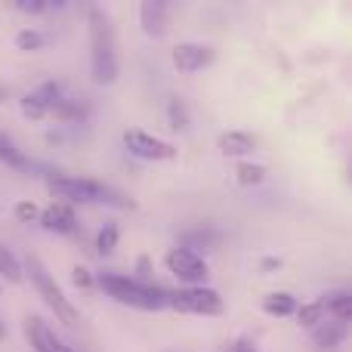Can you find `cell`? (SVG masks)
I'll return each instance as SVG.
<instances>
[{
	"label": "cell",
	"instance_id": "ffe728a7",
	"mask_svg": "<svg viewBox=\"0 0 352 352\" xmlns=\"http://www.w3.org/2000/svg\"><path fill=\"white\" fill-rule=\"evenodd\" d=\"M118 238H121L118 226L115 223H105L102 229H99V235H96V250H99V254H111V250L118 248Z\"/></svg>",
	"mask_w": 352,
	"mask_h": 352
},
{
	"label": "cell",
	"instance_id": "484cf974",
	"mask_svg": "<svg viewBox=\"0 0 352 352\" xmlns=\"http://www.w3.org/2000/svg\"><path fill=\"white\" fill-rule=\"evenodd\" d=\"M186 241L188 244H201V248H213V244H217V235H213V232H188Z\"/></svg>",
	"mask_w": 352,
	"mask_h": 352
},
{
	"label": "cell",
	"instance_id": "603a6c76",
	"mask_svg": "<svg viewBox=\"0 0 352 352\" xmlns=\"http://www.w3.org/2000/svg\"><path fill=\"white\" fill-rule=\"evenodd\" d=\"M16 47L22 50V53H34V50H41V47H43L41 31H34V28L19 31V34H16Z\"/></svg>",
	"mask_w": 352,
	"mask_h": 352
},
{
	"label": "cell",
	"instance_id": "4dcf8cb0",
	"mask_svg": "<svg viewBox=\"0 0 352 352\" xmlns=\"http://www.w3.org/2000/svg\"><path fill=\"white\" fill-rule=\"evenodd\" d=\"M3 337H6V328H3V322H0V340H3Z\"/></svg>",
	"mask_w": 352,
	"mask_h": 352
},
{
	"label": "cell",
	"instance_id": "d6a6232c",
	"mask_svg": "<svg viewBox=\"0 0 352 352\" xmlns=\"http://www.w3.org/2000/svg\"><path fill=\"white\" fill-rule=\"evenodd\" d=\"M87 6H96V0H87Z\"/></svg>",
	"mask_w": 352,
	"mask_h": 352
},
{
	"label": "cell",
	"instance_id": "4fadbf2b",
	"mask_svg": "<svg viewBox=\"0 0 352 352\" xmlns=\"http://www.w3.org/2000/svg\"><path fill=\"white\" fill-rule=\"evenodd\" d=\"M219 152L226 155V158H241V155L254 152L256 148V140L250 133H244V130H232V133H223L219 136Z\"/></svg>",
	"mask_w": 352,
	"mask_h": 352
},
{
	"label": "cell",
	"instance_id": "83f0119b",
	"mask_svg": "<svg viewBox=\"0 0 352 352\" xmlns=\"http://www.w3.org/2000/svg\"><path fill=\"white\" fill-rule=\"evenodd\" d=\"M74 285L84 287V291H93V278H90V272L78 266V269H74Z\"/></svg>",
	"mask_w": 352,
	"mask_h": 352
},
{
	"label": "cell",
	"instance_id": "7402d4cb",
	"mask_svg": "<svg viewBox=\"0 0 352 352\" xmlns=\"http://www.w3.org/2000/svg\"><path fill=\"white\" fill-rule=\"evenodd\" d=\"M235 176H238V182H241V186H260V182L266 179V167H260V164H241L235 170Z\"/></svg>",
	"mask_w": 352,
	"mask_h": 352
},
{
	"label": "cell",
	"instance_id": "ba28073f",
	"mask_svg": "<svg viewBox=\"0 0 352 352\" xmlns=\"http://www.w3.org/2000/svg\"><path fill=\"white\" fill-rule=\"evenodd\" d=\"M173 16V0H140V25L148 37H164Z\"/></svg>",
	"mask_w": 352,
	"mask_h": 352
},
{
	"label": "cell",
	"instance_id": "5b68a950",
	"mask_svg": "<svg viewBox=\"0 0 352 352\" xmlns=\"http://www.w3.org/2000/svg\"><path fill=\"white\" fill-rule=\"evenodd\" d=\"M167 306H173L176 312H188V316H219L223 312V297L213 287L192 285L167 294Z\"/></svg>",
	"mask_w": 352,
	"mask_h": 352
},
{
	"label": "cell",
	"instance_id": "30bf717a",
	"mask_svg": "<svg viewBox=\"0 0 352 352\" xmlns=\"http://www.w3.org/2000/svg\"><path fill=\"white\" fill-rule=\"evenodd\" d=\"M25 337H28V343H31L34 352H74V349H68L65 343L53 334V328L37 316L25 318Z\"/></svg>",
	"mask_w": 352,
	"mask_h": 352
},
{
	"label": "cell",
	"instance_id": "cb8c5ba5",
	"mask_svg": "<svg viewBox=\"0 0 352 352\" xmlns=\"http://www.w3.org/2000/svg\"><path fill=\"white\" fill-rule=\"evenodd\" d=\"M170 124H173V130L188 127V111H186V105H182L179 99H173L170 102Z\"/></svg>",
	"mask_w": 352,
	"mask_h": 352
},
{
	"label": "cell",
	"instance_id": "44dd1931",
	"mask_svg": "<svg viewBox=\"0 0 352 352\" xmlns=\"http://www.w3.org/2000/svg\"><path fill=\"white\" fill-rule=\"evenodd\" d=\"M0 275H6L10 281H22V266L12 256V250H6L3 244H0Z\"/></svg>",
	"mask_w": 352,
	"mask_h": 352
},
{
	"label": "cell",
	"instance_id": "e0dca14e",
	"mask_svg": "<svg viewBox=\"0 0 352 352\" xmlns=\"http://www.w3.org/2000/svg\"><path fill=\"white\" fill-rule=\"evenodd\" d=\"M0 161H3L6 167H12V170H19V173H31V170H37L34 161H28L16 146H10L6 140H0Z\"/></svg>",
	"mask_w": 352,
	"mask_h": 352
},
{
	"label": "cell",
	"instance_id": "7c38bea8",
	"mask_svg": "<svg viewBox=\"0 0 352 352\" xmlns=\"http://www.w3.org/2000/svg\"><path fill=\"white\" fill-rule=\"evenodd\" d=\"M41 223H43V229L56 232V235H74V232H78L74 210H72V204H65V201H53V204L41 213Z\"/></svg>",
	"mask_w": 352,
	"mask_h": 352
},
{
	"label": "cell",
	"instance_id": "9c48e42d",
	"mask_svg": "<svg viewBox=\"0 0 352 352\" xmlns=\"http://www.w3.org/2000/svg\"><path fill=\"white\" fill-rule=\"evenodd\" d=\"M62 99V84H56V80H47L43 87H37L34 93H28V96H22V115L28 118V121H41V118L50 115V109H53V102H59Z\"/></svg>",
	"mask_w": 352,
	"mask_h": 352
},
{
	"label": "cell",
	"instance_id": "52a82bcc",
	"mask_svg": "<svg viewBox=\"0 0 352 352\" xmlns=\"http://www.w3.org/2000/svg\"><path fill=\"white\" fill-rule=\"evenodd\" d=\"M164 263H167V269H170L176 278H179V281H188V285H201V281L207 278V263L201 260L195 250H188V248H173V250H167Z\"/></svg>",
	"mask_w": 352,
	"mask_h": 352
},
{
	"label": "cell",
	"instance_id": "9a60e30c",
	"mask_svg": "<svg viewBox=\"0 0 352 352\" xmlns=\"http://www.w3.org/2000/svg\"><path fill=\"white\" fill-rule=\"evenodd\" d=\"M263 309H266L269 316H275V318H287V316L297 312V300H294L287 291H275V294H269V297L263 300Z\"/></svg>",
	"mask_w": 352,
	"mask_h": 352
},
{
	"label": "cell",
	"instance_id": "8fae6325",
	"mask_svg": "<svg viewBox=\"0 0 352 352\" xmlns=\"http://www.w3.org/2000/svg\"><path fill=\"white\" fill-rule=\"evenodd\" d=\"M213 59H217L213 50L204 47V43H179V47L173 50V68L182 74L201 72V68H207Z\"/></svg>",
	"mask_w": 352,
	"mask_h": 352
},
{
	"label": "cell",
	"instance_id": "836d02e7",
	"mask_svg": "<svg viewBox=\"0 0 352 352\" xmlns=\"http://www.w3.org/2000/svg\"><path fill=\"white\" fill-rule=\"evenodd\" d=\"M0 140H3V136H0Z\"/></svg>",
	"mask_w": 352,
	"mask_h": 352
},
{
	"label": "cell",
	"instance_id": "5bb4252c",
	"mask_svg": "<svg viewBox=\"0 0 352 352\" xmlns=\"http://www.w3.org/2000/svg\"><path fill=\"white\" fill-rule=\"evenodd\" d=\"M343 337H346V324L343 322H318L316 328H312V340H316L318 349H337L343 343Z\"/></svg>",
	"mask_w": 352,
	"mask_h": 352
},
{
	"label": "cell",
	"instance_id": "7a4b0ae2",
	"mask_svg": "<svg viewBox=\"0 0 352 352\" xmlns=\"http://www.w3.org/2000/svg\"><path fill=\"white\" fill-rule=\"evenodd\" d=\"M96 285L109 294L111 300L124 306H133V309H146V312H158L167 306V294L158 285H146L140 278H130V275H118V272H102L96 278Z\"/></svg>",
	"mask_w": 352,
	"mask_h": 352
},
{
	"label": "cell",
	"instance_id": "d4e9b609",
	"mask_svg": "<svg viewBox=\"0 0 352 352\" xmlns=\"http://www.w3.org/2000/svg\"><path fill=\"white\" fill-rule=\"evenodd\" d=\"M37 217H41V210H37L31 201H19L16 204V219L19 223H31V219H37Z\"/></svg>",
	"mask_w": 352,
	"mask_h": 352
},
{
	"label": "cell",
	"instance_id": "2e32d148",
	"mask_svg": "<svg viewBox=\"0 0 352 352\" xmlns=\"http://www.w3.org/2000/svg\"><path fill=\"white\" fill-rule=\"evenodd\" d=\"M322 303H324V309H328L331 316L337 318V322L346 324L349 318H352V294H346V291L328 294V297H322Z\"/></svg>",
	"mask_w": 352,
	"mask_h": 352
},
{
	"label": "cell",
	"instance_id": "1f68e13d",
	"mask_svg": "<svg viewBox=\"0 0 352 352\" xmlns=\"http://www.w3.org/2000/svg\"><path fill=\"white\" fill-rule=\"evenodd\" d=\"M0 99H6V87H0Z\"/></svg>",
	"mask_w": 352,
	"mask_h": 352
},
{
	"label": "cell",
	"instance_id": "3957f363",
	"mask_svg": "<svg viewBox=\"0 0 352 352\" xmlns=\"http://www.w3.org/2000/svg\"><path fill=\"white\" fill-rule=\"evenodd\" d=\"M47 188L65 204H111V207H133V201H127L121 192H115L111 186H102L96 179L87 176H53L47 182Z\"/></svg>",
	"mask_w": 352,
	"mask_h": 352
},
{
	"label": "cell",
	"instance_id": "277c9868",
	"mask_svg": "<svg viewBox=\"0 0 352 352\" xmlns=\"http://www.w3.org/2000/svg\"><path fill=\"white\" fill-rule=\"evenodd\" d=\"M25 272L31 275V281H34L41 300L56 312V318H59V322L78 324V309H74V303L65 297V294H62V287L56 285V278L50 275V269L41 263V256H34V254L25 256Z\"/></svg>",
	"mask_w": 352,
	"mask_h": 352
},
{
	"label": "cell",
	"instance_id": "f546056e",
	"mask_svg": "<svg viewBox=\"0 0 352 352\" xmlns=\"http://www.w3.org/2000/svg\"><path fill=\"white\" fill-rule=\"evenodd\" d=\"M68 0H47V6H56V10H59V6H65Z\"/></svg>",
	"mask_w": 352,
	"mask_h": 352
},
{
	"label": "cell",
	"instance_id": "ac0fdd59",
	"mask_svg": "<svg viewBox=\"0 0 352 352\" xmlns=\"http://www.w3.org/2000/svg\"><path fill=\"white\" fill-rule=\"evenodd\" d=\"M50 115H53L56 121H80V118L87 115V105L74 102V99H59V102H53Z\"/></svg>",
	"mask_w": 352,
	"mask_h": 352
},
{
	"label": "cell",
	"instance_id": "8992f818",
	"mask_svg": "<svg viewBox=\"0 0 352 352\" xmlns=\"http://www.w3.org/2000/svg\"><path fill=\"white\" fill-rule=\"evenodd\" d=\"M124 146L130 148V155H136L142 161H173L176 158V146L146 133V130H127L124 133Z\"/></svg>",
	"mask_w": 352,
	"mask_h": 352
},
{
	"label": "cell",
	"instance_id": "f1b7e54d",
	"mask_svg": "<svg viewBox=\"0 0 352 352\" xmlns=\"http://www.w3.org/2000/svg\"><path fill=\"white\" fill-rule=\"evenodd\" d=\"M235 352H260V349H256V343H254V340H248V337H244V340H238V343H235Z\"/></svg>",
	"mask_w": 352,
	"mask_h": 352
},
{
	"label": "cell",
	"instance_id": "d6986e66",
	"mask_svg": "<svg viewBox=\"0 0 352 352\" xmlns=\"http://www.w3.org/2000/svg\"><path fill=\"white\" fill-rule=\"evenodd\" d=\"M322 318H324V303L322 300H312V303H306V306H297V322L303 324V328H316Z\"/></svg>",
	"mask_w": 352,
	"mask_h": 352
},
{
	"label": "cell",
	"instance_id": "6da1fadb",
	"mask_svg": "<svg viewBox=\"0 0 352 352\" xmlns=\"http://www.w3.org/2000/svg\"><path fill=\"white\" fill-rule=\"evenodd\" d=\"M90 72L93 80L102 87L115 84L121 62H118V41L111 19L99 6H90Z\"/></svg>",
	"mask_w": 352,
	"mask_h": 352
},
{
	"label": "cell",
	"instance_id": "4316f807",
	"mask_svg": "<svg viewBox=\"0 0 352 352\" xmlns=\"http://www.w3.org/2000/svg\"><path fill=\"white\" fill-rule=\"evenodd\" d=\"M16 6L22 12H28V16H41L47 10V0H16Z\"/></svg>",
	"mask_w": 352,
	"mask_h": 352
}]
</instances>
